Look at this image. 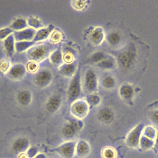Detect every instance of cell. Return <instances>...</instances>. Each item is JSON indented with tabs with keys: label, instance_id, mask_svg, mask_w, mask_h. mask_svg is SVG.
I'll return each instance as SVG.
<instances>
[{
	"label": "cell",
	"instance_id": "1",
	"mask_svg": "<svg viewBox=\"0 0 158 158\" xmlns=\"http://www.w3.org/2000/svg\"><path fill=\"white\" fill-rule=\"evenodd\" d=\"M137 57V49L134 44L130 43L118 54L116 62L122 69L129 70L135 64Z\"/></svg>",
	"mask_w": 158,
	"mask_h": 158
},
{
	"label": "cell",
	"instance_id": "2",
	"mask_svg": "<svg viewBox=\"0 0 158 158\" xmlns=\"http://www.w3.org/2000/svg\"><path fill=\"white\" fill-rule=\"evenodd\" d=\"M53 49V44L51 43L35 44L27 51V55L30 61L38 63L49 57Z\"/></svg>",
	"mask_w": 158,
	"mask_h": 158
},
{
	"label": "cell",
	"instance_id": "3",
	"mask_svg": "<svg viewBox=\"0 0 158 158\" xmlns=\"http://www.w3.org/2000/svg\"><path fill=\"white\" fill-rule=\"evenodd\" d=\"M81 81L79 70L73 76L67 89V99L69 102H73L78 99L81 92Z\"/></svg>",
	"mask_w": 158,
	"mask_h": 158
},
{
	"label": "cell",
	"instance_id": "4",
	"mask_svg": "<svg viewBox=\"0 0 158 158\" xmlns=\"http://www.w3.org/2000/svg\"><path fill=\"white\" fill-rule=\"evenodd\" d=\"M83 123L78 120H69L65 123L62 128L61 134L66 139L74 138L82 128Z\"/></svg>",
	"mask_w": 158,
	"mask_h": 158
},
{
	"label": "cell",
	"instance_id": "5",
	"mask_svg": "<svg viewBox=\"0 0 158 158\" xmlns=\"http://www.w3.org/2000/svg\"><path fill=\"white\" fill-rule=\"evenodd\" d=\"M81 85L83 89L89 94H93L98 88L97 75L94 70L88 69L85 73Z\"/></svg>",
	"mask_w": 158,
	"mask_h": 158
},
{
	"label": "cell",
	"instance_id": "6",
	"mask_svg": "<svg viewBox=\"0 0 158 158\" xmlns=\"http://www.w3.org/2000/svg\"><path fill=\"white\" fill-rule=\"evenodd\" d=\"M143 124H138L127 135L125 143L131 148L136 149L139 146V141L144 128Z\"/></svg>",
	"mask_w": 158,
	"mask_h": 158
},
{
	"label": "cell",
	"instance_id": "7",
	"mask_svg": "<svg viewBox=\"0 0 158 158\" xmlns=\"http://www.w3.org/2000/svg\"><path fill=\"white\" fill-rule=\"evenodd\" d=\"M89 110L88 104L86 101L77 99L72 103L70 112L77 119H82L88 114Z\"/></svg>",
	"mask_w": 158,
	"mask_h": 158
},
{
	"label": "cell",
	"instance_id": "8",
	"mask_svg": "<svg viewBox=\"0 0 158 158\" xmlns=\"http://www.w3.org/2000/svg\"><path fill=\"white\" fill-rule=\"evenodd\" d=\"M53 75L51 71L48 69H43L38 70L34 77V82L36 86L41 88L48 86L52 81Z\"/></svg>",
	"mask_w": 158,
	"mask_h": 158
},
{
	"label": "cell",
	"instance_id": "9",
	"mask_svg": "<svg viewBox=\"0 0 158 158\" xmlns=\"http://www.w3.org/2000/svg\"><path fill=\"white\" fill-rule=\"evenodd\" d=\"M76 143L74 141L65 142L57 148L56 151L64 158H73L75 154Z\"/></svg>",
	"mask_w": 158,
	"mask_h": 158
},
{
	"label": "cell",
	"instance_id": "10",
	"mask_svg": "<svg viewBox=\"0 0 158 158\" xmlns=\"http://www.w3.org/2000/svg\"><path fill=\"white\" fill-rule=\"evenodd\" d=\"M27 72L26 67L22 64H15L10 66L6 73L7 77L11 80H19L23 78Z\"/></svg>",
	"mask_w": 158,
	"mask_h": 158
},
{
	"label": "cell",
	"instance_id": "11",
	"mask_svg": "<svg viewBox=\"0 0 158 158\" xmlns=\"http://www.w3.org/2000/svg\"><path fill=\"white\" fill-rule=\"evenodd\" d=\"M61 104L62 99L60 96L58 94H53L47 100L45 108L49 113L54 114L59 109Z\"/></svg>",
	"mask_w": 158,
	"mask_h": 158
},
{
	"label": "cell",
	"instance_id": "12",
	"mask_svg": "<svg viewBox=\"0 0 158 158\" xmlns=\"http://www.w3.org/2000/svg\"><path fill=\"white\" fill-rule=\"evenodd\" d=\"M36 31L30 27H28L20 31H14L13 35L15 41H31L35 35Z\"/></svg>",
	"mask_w": 158,
	"mask_h": 158
},
{
	"label": "cell",
	"instance_id": "13",
	"mask_svg": "<svg viewBox=\"0 0 158 158\" xmlns=\"http://www.w3.org/2000/svg\"><path fill=\"white\" fill-rule=\"evenodd\" d=\"M98 120L102 123L109 124L113 122L115 114L112 109L108 107H104L100 109L97 115Z\"/></svg>",
	"mask_w": 158,
	"mask_h": 158
},
{
	"label": "cell",
	"instance_id": "14",
	"mask_svg": "<svg viewBox=\"0 0 158 158\" xmlns=\"http://www.w3.org/2000/svg\"><path fill=\"white\" fill-rule=\"evenodd\" d=\"M91 149L89 144L85 140H79L76 143L75 154L79 158H85L91 152Z\"/></svg>",
	"mask_w": 158,
	"mask_h": 158
},
{
	"label": "cell",
	"instance_id": "15",
	"mask_svg": "<svg viewBox=\"0 0 158 158\" xmlns=\"http://www.w3.org/2000/svg\"><path fill=\"white\" fill-rule=\"evenodd\" d=\"M28 146L29 141L28 139L25 137H19L14 141L11 148L15 152L22 153L28 148Z\"/></svg>",
	"mask_w": 158,
	"mask_h": 158
},
{
	"label": "cell",
	"instance_id": "16",
	"mask_svg": "<svg viewBox=\"0 0 158 158\" xmlns=\"http://www.w3.org/2000/svg\"><path fill=\"white\" fill-rule=\"evenodd\" d=\"M53 31L54 27L52 25L46 27H43L36 31V33L33 39V41L36 43L44 41L49 38L51 33Z\"/></svg>",
	"mask_w": 158,
	"mask_h": 158
},
{
	"label": "cell",
	"instance_id": "17",
	"mask_svg": "<svg viewBox=\"0 0 158 158\" xmlns=\"http://www.w3.org/2000/svg\"><path fill=\"white\" fill-rule=\"evenodd\" d=\"M104 39L103 30L100 27L95 28L89 35V40L93 45H99Z\"/></svg>",
	"mask_w": 158,
	"mask_h": 158
},
{
	"label": "cell",
	"instance_id": "18",
	"mask_svg": "<svg viewBox=\"0 0 158 158\" xmlns=\"http://www.w3.org/2000/svg\"><path fill=\"white\" fill-rule=\"evenodd\" d=\"M119 94L123 99L127 101H130L134 96V89L131 85L125 83L120 86Z\"/></svg>",
	"mask_w": 158,
	"mask_h": 158
},
{
	"label": "cell",
	"instance_id": "19",
	"mask_svg": "<svg viewBox=\"0 0 158 158\" xmlns=\"http://www.w3.org/2000/svg\"><path fill=\"white\" fill-rule=\"evenodd\" d=\"M17 100L18 102L23 106L30 104L32 100V94L30 91L28 89H22L17 94Z\"/></svg>",
	"mask_w": 158,
	"mask_h": 158
},
{
	"label": "cell",
	"instance_id": "20",
	"mask_svg": "<svg viewBox=\"0 0 158 158\" xmlns=\"http://www.w3.org/2000/svg\"><path fill=\"white\" fill-rule=\"evenodd\" d=\"M59 72L65 77H72L77 72V65L73 62L70 64L64 63L59 67Z\"/></svg>",
	"mask_w": 158,
	"mask_h": 158
},
{
	"label": "cell",
	"instance_id": "21",
	"mask_svg": "<svg viewBox=\"0 0 158 158\" xmlns=\"http://www.w3.org/2000/svg\"><path fill=\"white\" fill-rule=\"evenodd\" d=\"M15 40L14 39L13 34L10 35L4 40L3 44H4V49L6 51L7 55L10 57H12L15 52Z\"/></svg>",
	"mask_w": 158,
	"mask_h": 158
},
{
	"label": "cell",
	"instance_id": "22",
	"mask_svg": "<svg viewBox=\"0 0 158 158\" xmlns=\"http://www.w3.org/2000/svg\"><path fill=\"white\" fill-rule=\"evenodd\" d=\"M49 60L55 66L60 67L64 63L63 54L60 48H57L53 51L49 56Z\"/></svg>",
	"mask_w": 158,
	"mask_h": 158
},
{
	"label": "cell",
	"instance_id": "23",
	"mask_svg": "<svg viewBox=\"0 0 158 158\" xmlns=\"http://www.w3.org/2000/svg\"><path fill=\"white\" fill-rule=\"evenodd\" d=\"M116 64V60L107 56L101 61L96 64V66L102 70H111L115 67Z\"/></svg>",
	"mask_w": 158,
	"mask_h": 158
},
{
	"label": "cell",
	"instance_id": "24",
	"mask_svg": "<svg viewBox=\"0 0 158 158\" xmlns=\"http://www.w3.org/2000/svg\"><path fill=\"white\" fill-rule=\"evenodd\" d=\"M36 44V43L31 41H15V51L17 52H22L25 51H28L30 48Z\"/></svg>",
	"mask_w": 158,
	"mask_h": 158
},
{
	"label": "cell",
	"instance_id": "25",
	"mask_svg": "<svg viewBox=\"0 0 158 158\" xmlns=\"http://www.w3.org/2000/svg\"><path fill=\"white\" fill-rule=\"evenodd\" d=\"M9 27L14 31H20L28 28L27 20L23 18H18L12 22Z\"/></svg>",
	"mask_w": 158,
	"mask_h": 158
},
{
	"label": "cell",
	"instance_id": "26",
	"mask_svg": "<svg viewBox=\"0 0 158 158\" xmlns=\"http://www.w3.org/2000/svg\"><path fill=\"white\" fill-rule=\"evenodd\" d=\"M106 40L109 45L116 46L120 43L122 38L120 34L117 31H112L107 35Z\"/></svg>",
	"mask_w": 158,
	"mask_h": 158
},
{
	"label": "cell",
	"instance_id": "27",
	"mask_svg": "<svg viewBox=\"0 0 158 158\" xmlns=\"http://www.w3.org/2000/svg\"><path fill=\"white\" fill-rule=\"evenodd\" d=\"M102 85L107 89H112L116 85V81L114 78L110 75L104 76L102 79Z\"/></svg>",
	"mask_w": 158,
	"mask_h": 158
},
{
	"label": "cell",
	"instance_id": "28",
	"mask_svg": "<svg viewBox=\"0 0 158 158\" xmlns=\"http://www.w3.org/2000/svg\"><path fill=\"white\" fill-rule=\"evenodd\" d=\"M102 158H117V151L111 146L104 147L101 151Z\"/></svg>",
	"mask_w": 158,
	"mask_h": 158
},
{
	"label": "cell",
	"instance_id": "29",
	"mask_svg": "<svg viewBox=\"0 0 158 158\" xmlns=\"http://www.w3.org/2000/svg\"><path fill=\"white\" fill-rule=\"evenodd\" d=\"M154 141L153 139L148 138L144 136H141L139 141V147L144 150L151 149L154 146Z\"/></svg>",
	"mask_w": 158,
	"mask_h": 158
},
{
	"label": "cell",
	"instance_id": "30",
	"mask_svg": "<svg viewBox=\"0 0 158 158\" xmlns=\"http://www.w3.org/2000/svg\"><path fill=\"white\" fill-rule=\"evenodd\" d=\"M27 22L28 26H29L30 28H31L35 30H38L40 28L44 27L41 20L36 17H31L27 19Z\"/></svg>",
	"mask_w": 158,
	"mask_h": 158
},
{
	"label": "cell",
	"instance_id": "31",
	"mask_svg": "<svg viewBox=\"0 0 158 158\" xmlns=\"http://www.w3.org/2000/svg\"><path fill=\"white\" fill-rule=\"evenodd\" d=\"M107 56V55L104 52L99 51V52H96L94 53L90 57V58L89 59V60L91 62L96 64L99 62L100 61H101L104 58H106Z\"/></svg>",
	"mask_w": 158,
	"mask_h": 158
},
{
	"label": "cell",
	"instance_id": "32",
	"mask_svg": "<svg viewBox=\"0 0 158 158\" xmlns=\"http://www.w3.org/2000/svg\"><path fill=\"white\" fill-rule=\"evenodd\" d=\"M142 133L143 134V136L153 140L156 136V131L154 129L153 127L150 126L143 128Z\"/></svg>",
	"mask_w": 158,
	"mask_h": 158
},
{
	"label": "cell",
	"instance_id": "33",
	"mask_svg": "<svg viewBox=\"0 0 158 158\" xmlns=\"http://www.w3.org/2000/svg\"><path fill=\"white\" fill-rule=\"evenodd\" d=\"M86 102L88 104L92 106H97L101 102V98L98 95L94 94V93L90 94L87 97Z\"/></svg>",
	"mask_w": 158,
	"mask_h": 158
},
{
	"label": "cell",
	"instance_id": "34",
	"mask_svg": "<svg viewBox=\"0 0 158 158\" xmlns=\"http://www.w3.org/2000/svg\"><path fill=\"white\" fill-rule=\"evenodd\" d=\"M14 31L9 27L0 29V40H4L10 35L13 34Z\"/></svg>",
	"mask_w": 158,
	"mask_h": 158
},
{
	"label": "cell",
	"instance_id": "35",
	"mask_svg": "<svg viewBox=\"0 0 158 158\" xmlns=\"http://www.w3.org/2000/svg\"><path fill=\"white\" fill-rule=\"evenodd\" d=\"M61 39L62 33L59 31H53L49 36V41L54 44L59 42Z\"/></svg>",
	"mask_w": 158,
	"mask_h": 158
},
{
	"label": "cell",
	"instance_id": "36",
	"mask_svg": "<svg viewBox=\"0 0 158 158\" xmlns=\"http://www.w3.org/2000/svg\"><path fill=\"white\" fill-rule=\"evenodd\" d=\"M25 67H26L27 70H28L29 72H31V73H36L38 70V68H39V65L38 63L33 61H30Z\"/></svg>",
	"mask_w": 158,
	"mask_h": 158
},
{
	"label": "cell",
	"instance_id": "37",
	"mask_svg": "<svg viewBox=\"0 0 158 158\" xmlns=\"http://www.w3.org/2000/svg\"><path fill=\"white\" fill-rule=\"evenodd\" d=\"M10 62L9 60L4 59L0 62V70L7 73L10 67Z\"/></svg>",
	"mask_w": 158,
	"mask_h": 158
},
{
	"label": "cell",
	"instance_id": "38",
	"mask_svg": "<svg viewBox=\"0 0 158 158\" xmlns=\"http://www.w3.org/2000/svg\"><path fill=\"white\" fill-rule=\"evenodd\" d=\"M74 60V56L73 54L68 51H65V52L63 54V60L65 62V63L70 64L72 63Z\"/></svg>",
	"mask_w": 158,
	"mask_h": 158
},
{
	"label": "cell",
	"instance_id": "39",
	"mask_svg": "<svg viewBox=\"0 0 158 158\" xmlns=\"http://www.w3.org/2000/svg\"><path fill=\"white\" fill-rule=\"evenodd\" d=\"M149 118L152 123L158 125V109L152 110L149 113Z\"/></svg>",
	"mask_w": 158,
	"mask_h": 158
},
{
	"label": "cell",
	"instance_id": "40",
	"mask_svg": "<svg viewBox=\"0 0 158 158\" xmlns=\"http://www.w3.org/2000/svg\"><path fill=\"white\" fill-rule=\"evenodd\" d=\"M85 1H74L72 2V6L77 10H81L85 6Z\"/></svg>",
	"mask_w": 158,
	"mask_h": 158
}]
</instances>
